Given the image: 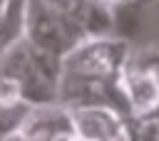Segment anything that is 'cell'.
<instances>
[{
  "label": "cell",
  "instance_id": "obj_1",
  "mask_svg": "<svg viewBox=\"0 0 159 141\" xmlns=\"http://www.w3.org/2000/svg\"><path fill=\"white\" fill-rule=\"evenodd\" d=\"M112 30L114 12L99 0H22V37L60 59Z\"/></svg>",
  "mask_w": 159,
  "mask_h": 141
},
{
  "label": "cell",
  "instance_id": "obj_2",
  "mask_svg": "<svg viewBox=\"0 0 159 141\" xmlns=\"http://www.w3.org/2000/svg\"><path fill=\"white\" fill-rule=\"evenodd\" d=\"M60 74V57L35 47L25 37L17 40L0 57V82H5L15 92V96L30 109L57 104Z\"/></svg>",
  "mask_w": 159,
  "mask_h": 141
},
{
  "label": "cell",
  "instance_id": "obj_3",
  "mask_svg": "<svg viewBox=\"0 0 159 141\" xmlns=\"http://www.w3.org/2000/svg\"><path fill=\"white\" fill-rule=\"evenodd\" d=\"M127 40H119L114 35L92 37L77 45L72 52H67L62 62V72L82 74V77H119L127 57H129Z\"/></svg>",
  "mask_w": 159,
  "mask_h": 141
},
{
  "label": "cell",
  "instance_id": "obj_4",
  "mask_svg": "<svg viewBox=\"0 0 159 141\" xmlns=\"http://www.w3.org/2000/svg\"><path fill=\"white\" fill-rule=\"evenodd\" d=\"M119 87H122L129 116L159 109V77L137 57H132V52L119 72Z\"/></svg>",
  "mask_w": 159,
  "mask_h": 141
},
{
  "label": "cell",
  "instance_id": "obj_5",
  "mask_svg": "<svg viewBox=\"0 0 159 141\" xmlns=\"http://www.w3.org/2000/svg\"><path fill=\"white\" fill-rule=\"evenodd\" d=\"M72 126L80 141H122L124 116L104 106L72 109Z\"/></svg>",
  "mask_w": 159,
  "mask_h": 141
},
{
  "label": "cell",
  "instance_id": "obj_6",
  "mask_svg": "<svg viewBox=\"0 0 159 141\" xmlns=\"http://www.w3.org/2000/svg\"><path fill=\"white\" fill-rule=\"evenodd\" d=\"M27 111H30V106L22 104L5 82H0V141H7L20 129Z\"/></svg>",
  "mask_w": 159,
  "mask_h": 141
},
{
  "label": "cell",
  "instance_id": "obj_7",
  "mask_svg": "<svg viewBox=\"0 0 159 141\" xmlns=\"http://www.w3.org/2000/svg\"><path fill=\"white\" fill-rule=\"evenodd\" d=\"M22 40V0H0V57Z\"/></svg>",
  "mask_w": 159,
  "mask_h": 141
},
{
  "label": "cell",
  "instance_id": "obj_8",
  "mask_svg": "<svg viewBox=\"0 0 159 141\" xmlns=\"http://www.w3.org/2000/svg\"><path fill=\"white\" fill-rule=\"evenodd\" d=\"M122 141H159V109L124 116Z\"/></svg>",
  "mask_w": 159,
  "mask_h": 141
},
{
  "label": "cell",
  "instance_id": "obj_9",
  "mask_svg": "<svg viewBox=\"0 0 159 141\" xmlns=\"http://www.w3.org/2000/svg\"><path fill=\"white\" fill-rule=\"evenodd\" d=\"M132 57H137L142 64H147L157 77H159V45H147L142 49H134Z\"/></svg>",
  "mask_w": 159,
  "mask_h": 141
},
{
  "label": "cell",
  "instance_id": "obj_10",
  "mask_svg": "<svg viewBox=\"0 0 159 141\" xmlns=\"http://www.w3.org/2000/svg\"><path fill=\"white\" fill-rule=\"evenodd\" d=\"M104 7H109L112 12L117 10V7H124V5H132V0H99Z\"/></svg>",
  "mask_w": 159,
  "mask_h": 141
},
{
  "label": "cell",
  "instance_id": "obj_11",
  "mask_svg": "<svg viewBox=\"0 0 159 141\" xmlns=\"http://www.w3.org/2000/svg\"><path fill=\"white\" fill-rule=\"evenodd\" d=\"M152 2H157V0H132V5H152Z\"/></svg>",
  "mask_w": 159,
  "mask_h": 141
}]
</instances>
